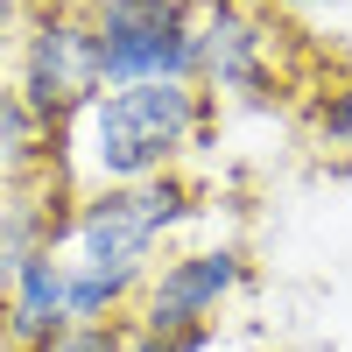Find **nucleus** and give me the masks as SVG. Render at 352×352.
<instances>
[{
	"label": "nucleus",
	"mask_w": 352,
	"mask_h": 352,
	"mask_svg": "<svg viewBox=\"0 0 352 352\" xmlns=\"http://www.w3.org/2000/svg\"><path fill=\"white\" fill-rule=\"evenodd\" d=\"M64 212H71V190L56 184V176H36V184H21V190H0V296L14 289V275L36 254H56Z\"/></svg>",
	"instance_id": "0eeeda50"
},
{
	"label": "nucleus",
	"mask_w": 352,
	"mask_h": 352,
	"mask_svg": "<svg viewBox=\"0 0 352 352\" xmlns=\"http://www.w3.org/2000/svg\"><path fill=\"white\" fill-rule=\"evenodd\" d=\"M219 331H176V338H155V331H120V352H212Z\"/></svg>",
	"instance_id": "ddd939ff"
},
{
	"label": "nucleus",
	"mask_w": 352,
	"mask_h": 352,
	"mask_svg": "<svg viewBox=\"0 0 352 352\" xmlns=\"http://www.w3.org/2000/svg\"><path fill=\"white\" fill-rule=\"evenodd\" d=\"M310 127H317V141H324L331 155H352V78H338V85H324V92H317Z\"/></svg>",
	"instance_id": "9b49d317"
},
{
	"label": "nucleus",
	"mask_w": 352,
	"mask_h": 352,
	"mask_svg": "<svg viewBox=\"0 0 352 352\" xmlns=\"http://www.w3.org/2000/svg\"><path fill=\"white\" fill-rule=\"evenodd\" d=\"M28 8H56V0H28ZM71 8H85V0H71Z\"/></svg>",
	"instance_id": "dca6fc26"
},
{
	"label": "nucleus",
	"mask_w": 352,
	"mask_h": 352,
	"mask_svg": "<svg viewBox=\"0 0 352 352\" xmlns=\"http://www.w3.org/2000/svg\"><path fill=\"white\" fill-rule=\"evenodd\" d=\"M64 282H71L64 254H36L14 275V289L0 296V338H8L14 352H43L56 331L71 324V317H64Z\"/></svg>",
	"instance_id": "6e6552de"
},
{
	"label": "nucleus",
	"mask_w": 352,
	"mask_h": 352,
	"mask_svg": "<svg viewBox=\"0 0 352 352\" xmlns=\"http://www.w3.org/2000/svg\"><path fill=\"white\" fill-rule=\"evenodd\" d=\"M99 85H190L197 78V0H85Z\"/></svg>",
	"instance_id": "7ed1b4c3"
},
{
	"label": "nucleus",
	"mask_w": 352,
	"mask_h": 352,
	"mask_svg": "<svg viewBox=\"0 0 352 352\" xmlns=\"http://www.w3.org/2000/svg\"><path fill=\"white\" fill-rule=\"evenodd\" d=\"M21 21H28V0H0V56L14 50V36H21Z\"/></svg>",
	"instance_id": "4468645a"
},
{
	"label": "nucleus",
	"mask_w": 352,
	"mask_h": 352,
	"mask_svg": "<svg viewBox=\"0 0 352 352\" xmlns=\"http://www.w3.org/2000/svg\"><path fill=\"white\" fill-rule=\"evenodd\" d=\"M275 43L282 28L268 8H254V0H197V92L204 99H275L282 85V64H275Z\"/></svg>",
	"instance_id": "423d86ee"
},
{
	"label": "nucleus",
	"mask_w": 352,
	"mask_h": 352,
	"mask_svg": "<svg viewBox=\"0 0 352 352\" xmlns=\"http://www.w3.org/2000/svg\"><path fill=\"white\" fill-rule=\"evenodd\" d=\"M219 106L197 85H120L99 92L71 127L50 134V176L78 190H127L148 176L184 169L212 141Z\"/></svg>",
	"instance_id": "f257e3e1"
},
{
	"label": "nucleus",
	"mask_w": 352,
	"mask_h": 352,
	"mask_svg": "<svg viewBox=\"0 0 352 352\" xmlns=\"http://www.w3.org/2000/svg\"><path fill=\"white\" fill-rule=\"evenodd\" d=\"M64 268H71V261H64ZM127 310H134V282L71 268V282H64V317H71V324H127Z\"/></svg>",
	"instance_id": "9d476101"
},
{
	"label": "nucleus",
	"mask_w": 352,
	"mask_h": 352,
	"mask_svg": "<svg viewBox=\"0 0 352 352\" xmlns=\"http://www.w3.org/2000/svg\"><path fill=\"white\" fill-rule=\"evenodd\" d=\"M120 331L127 324H64L43 352H120Z\"/></svg>",
	"instance_id": "f8f14e48"
},
{
	"label": "nucleus",
	"mask_w": 352,
	"mask_h": 352,
	"mask_svg": "<svg viewBox=\"0 0 352 352\" xmlns=\"http://www.w3.org/2000/svg\"><path fill=\"white\" fill-rule=\"evenodd\" d=\"M8 85L21 92V106L56 134L71 127L85 106H92L106 85H99V50H92V21L85 8L56 0V8H28L21 36L8 50Z\"/></svg>",
	"instance_id": "20e7f679"
},
{
	"label": "nucleus",
	"mask_w": 352,
	"mask_h": 352,
	"mask_svg": "<svg viewBox=\"0 0 352 352\" xmlns=\"http://www.w3.org/2000/svg\"><path fill=\"white\" fill-rule=\"evenodd\" d=\"M282 14H324V8H338V0H275Z\"/></svg>",
	"instance_id": "2eb2a0df"
},
{
	"label": "nucleus",
	"mask_w": 352,
	"mask_h": 352,
	"mask_svg": "<svg viewBox=\"0 0 352 352\" xmlns=\"http://www.w3.org/2000/svg\"><path fill=\"white\" fill-rule=\"evenodd\" d=\"M197 219V184L184 169L148 176V184H127V190H78L71 212H64V240L56 254L71 268H92L113 282H148V268L176 247V232Z\"/></svg>",
	"instance_id": "f03ea898"
},
{
	"label": "nucleus",
	"mask_w": 352,
	"mask_h": 352,
	"mask_svg": "<svg viewBox=\"0 0 352 352\" xmlns=\"http://www.w3.org/2000/svg\"><path fill=\"white\" fill-rule=\"evenodd\" d=\"M254 289V261L240 240H204V247H169L148 282L134 289V310H127V331H219V317L232 310Z\"/></svg>",
	"instance_id": "39448f33"
},
{
	"label": "nucleus",
	"mask_w": 352,
	"mask_h": 352,
	"mask_svg": "<svg viewBox=\"0 0 352 352\" xmlns=\"http://www.w3.org/2000/svg\"><path fill=\"white\" fill-rule=\"evenodd\" d=\"M36 176H50V127L21 106V92L0 71V190H21Z\"/></svg>",
	"instance_id": "1a4fd4ad"
}]
</instances>
